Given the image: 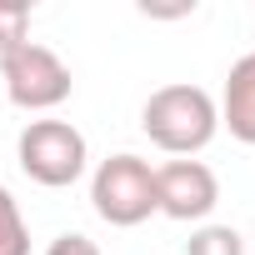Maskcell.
<instances>
[{
  "mask_svg": "<svg viewBox=\"0 0 255 255\" xmlns=\"http://www.w3.org/2000/svg\"><path fill=\"white\" fill-rule=\"evenodd\" d=\"M140 130L150 135V145H160L165 155L175 160H190L200 155L215 130H220V110H215V95L180 80V85H160L150 90V100L140 105Z\"/></svg>",
  "mask_w": 255,
  "mask_h": 255,
  "instance_id": "cell-1",
  "label": "cell"
},
{
  "mask_svg": "<svg viewBox=\"0 0 255 255\" xmlns=\"http://www.w3.org/2000/svg\"><path fill=\"white\" fill-rule=\"evenodd\" d=\"M90 205L115 230L145 225L155 215V165L140 160V155H130V150L100 160L95 175H90Z\"/></svg>",
  "mask_w": 255,
  "mask_h": 255,
  "instance_id": "cell-2",
  "label": "cell"
},
{
  "mask_svg": "<svg viewBox=\"0 0 255 255\" xmlns=\"http://www.w3.org/2000/svg\"><path fill=\"white\" fill-rule=\"evenodd\" d=\"M15 160H20V170L35 185L65 190V185H75L85 175L90 145H85V135L70 120H30L20 130V140H15Z\"/></svg>",
  "mask_w": 255,
  "mask_h": 255,
  "instance_id": "cell-3",
  "label": "cell"
},
{
  "mask_svg": "<svg viewBox=\"0 0 255 255\" xmlns=\"http://www.w3.org/2000/svg\"><path fill=\"white\" fill-rule=\"evenodd\" d=\"M0 80H5V95L15 110H55L75 90L70 65L40 40H25L10 55H0Z\"/></svg>",
  "mask_w": 255,
  "mask_h": 255,
  "instance_id": "cell-4",
  "label": "cell"
},
{
  "mask_svg": "<svg viewBox=\"0 0 255 255\" xmlns=\"http://www.w3.org/2000/svg\"><path fill=\"white\" fill-rule=\"evenodd\" d=\"M220 205V180L205 160H165L155 165V210L190 225Z\"/></svg>",
  "mask_w": 255,
  "mask_h": 255,
  "instance_id": "cell-5",
  "label": "cell"
},
{
  "mask_svg": "<svg viewBox=\"0 0 255 255\" xmlns=\"http://www.w3.org/2000/svg\"><path fill=\"white\" fill-rule=\"evenodd\" d=\"M215 110H220V125H225L240 145H255V50L230 65Z\"/></svg>",
  "mask_w": 255,
  "mask_h": 255,
  "instance_id": "cell-6",
  "label": "cell"
},
{
  "mask_svg": "<svg viewBox=\"0 0 255 255\" xmlns=\"http://www.w3.org/2000/svg\"><path fill=\"white\" fill-rule=\"evenodd\" d=\"M0 255H30V230H25V215L15 205V195L0 185Z\"/></svg>",
  "mask_w": 255,
  "mask_h": 255,
  "instance_id": "cell-7",
  "label": "cell"
},
{
  "mask_svg": "<svg viewBox=\"0 0 255 255\" xmlns=\"http://www.w3.org/2000/svg\"><path fill=\"white\" fill-rule=\"evenodd\" d=\"M185 255H245V245L235 225H200L185 240Z\"/></svg>",
  "mask_w": 255,
  "mask_h": 255,
  "instance_id": "cell-8",
  "label": "cell"
},
{
  "mask_svg": "<svg viewBox=\"0 0 255 255\" xmlns=\"http://www.w3.org/2000/svg\"><path fill=\"white\" fill-rule=\"evenodd\" d=\"M25 40H30V5H20V0H0V55H10Z\"/></svg>",
  "mask_w": 255,
  "mask_h": 255,
  "instance_id": "cell-9",
  "label": "cell"
},
{
  "mask_svg": "<svg viewBox=\"0 0 255 255\" xmlns=\"http://www.w3.org/2000/svg\"><path fill=\"white\" fill-rule=\"evenodd\" d=\"M45 255H100V245L90 235H80V230H65V235H55L45 245Z\"/></svg>",
  "mask_w": 255,
  "mask_h": 255,
  "instance_id": "cell-10",
  "label": "cell"
}]
</instances>
